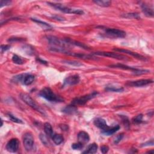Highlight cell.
<instances>
[{"label": "cell", "mask_w": 154, "mask_h": 154, "mask_svg": "<svg viewBox=\"0 0 154 154\" xmlns=\"http://www.w3.org/2000/svg\"><path fill=\"white\" fill-rule=\"evenodd\" d=\"M42 98H45L48 101L52 102H63V99L54 93V91L48 87L43 88L39 93Z\"/></svg>", "instance_id": "obj_1"}, {"label": "cell", "mask_w": 154, "mask_h": 154, "mask_svg": "<svg viewBox=\"0 0 154 154\" xmlns=\"http://www.w3.org/2000/svg\"><path fill=\"white\" fill-rule=\"evenodd\" d=\"M20 98L27 105H28L30 107H32L33 109L38 111V113H40L42 115H45V111L35 102L34 100L29 95L25 93H22L20 95Z\"/></svg>", "instance_id": "obj_2"}, {"label": "cell", "mask_w": 154, "mask_h": 154, "mask_svg": "<svg viewBox=\"0 0 154 154\" xmlns=\"http://www.w3.org/2000/svg\"><path fill=\"white\" fill-rule=\"evenodd\" d=\"M47 4L52 7L53 8H54L61 12H63L65 13H69V14H84V12L82 10L80 9H72L66 6H64L63 5L59 4V3H52L48 2Z\"/></svg>", "instance_id": "obj_3"}, {"label": "cell", "mask_w": 154, "mask_h": 154, "mask_svg": "<svg viewBox=\"0 0 154 154\" xmlns=\"http://www.w3.org/2000/svg\"><path fill=\"white\" fill-rule=\"evenodd\" d=\"M99 27L104 31V35L106 37L110 38H124L126 36V32L123 30L104 27Z\"/></svg>", "instance_id": "obj_4"}, {"label": "cell", "mask_w": 154, "mask_h": 154, "mask_svg": "<svg viewBox=\"0 0 154 154\" xmlns=\"http://www.w3.org/2000/svg\"><path fill=\"white\" fill-rule=\"evenodd\" d=\"M14 81L15 82H20L25 86H29L32 84L34 80V76L32 74H25L18 75L16 76H14Z\"/></svg>", "instance_id": "obj_5"}, {"label": "cell", "mask_w": 154, "mask_h": 154, "mask_svg": "<svg viewBox=\"0 0 154 154\" xmlns=\"http://www.w3.org/2000/svg\"><path fill=\"white\" fill-rule=\"evenodd\" d=\"M46 38L48 41V43L51 44L52 47L56 48H66L68 47V44H67L65 41L61 40L58 37L54 36H47L46 37Z\"/></svg>", "instance_id": "obj_6"}, {"label": "cell", "mask_w": 154, "mask_h": 154, "mask_svg": "<svg viewBox=\"0 0 154 154\" xmlns=\"http://www.w3.org/2000/svg\"><path fill=\"white\" fill-rule=\"evenodd\" d=\"M98 94V92L94 91L93 92V93L86 95L85 96H82L80 98H76L73 100L72 104L75 105H85L89 101V100L95 98Z\"/></svg>", "instance_id": "obj_7"}, {"label": "cell", "mask_w": 154, "mask_h": 154, "mask_svg": "<svg viewBox=\"0 0 154 154\" xmlns=\"http://www.w3.org/2000/svg\"><path fill=\"white\" fill-rule=\"evenodd\" d=\"M23 143H24V148L28 152L32 151L34 148V137L31 133H26L23 137Z\"/></svg>", "instance_id": "obj_8"}, {"label": "cell", "mask_w": 154, "mask_h": 154, "mask_svg": "<svg viewBox=\"0 0 154 154\" xmlns=\"http://www.w3.org/2000/svg\"><path fill=\"white\" fill-rule=\"evenodd\" d=\"M94 55L99 56H104V57H111L115 59H118L120 60H128V58L122 54H119L118 53L114 52H95L93 53Z\"/></svg>", "instance_id": "obj_9"}, {"label": "cell", "mask_w": 154, "mask_h": 154, "mask_svg": "<svg viewBox=\"0 0 154 154\" xmlns=\"http://www.w3.org/2000/svg\"><path fill=\"white\" fill-rule=\"evenodd\" d=\"M153 81L149 79H142V80H138L137 81H128L126 83V86L129 87H143L149 85L150 84L153 83Z\"/></svg>", "instance_id": "obj_10"}, {"label": "cell", "mask_w": 154, "mask_h": 154, "mask_svg": "<svg viewBox=\"0 0 154 154\" xmlns=\"http://www.w3.org/2000/svg\"><path fill=\"white\" fill-rule=\"evenodd\" d=\"M19 142L17 138H12L6 145V149L12 153L16 152L19 149Z\"/></svg>", "instance_id": "obj_11"}, {"label": "cell", "mask_w": 154, "mask_h": 154, "mask_svg": "<svg viewBox=\"0 0 154 154\" xmlns=\"http://www.w3.org/2000/svg\"><path fill=\"white\" fill-rule=\"evenodd\" d=\"M80 81V76L78 75H72L71 76H69L65 78L64 80L63 86H72L75 85V84H78Z\"/></svg>", "instance_id": "obj_12"}, {"label": "cell", "mask_w": 154, "mask_h": 154, "mask_svg": "<svg viewBox=\"0 0 154 154\" xmlns=\"http://www.w3.org/2000/svg\"><path fill=\"white\" fill-rule=\"evenodd\" d=\"M114 50L115 51H117V52H122V53H125L127 54L128 55L131 56L138 60H143V61H146L147 60L146 58H145L144 57H143V56L139 54H138L137 52H133L131 51H129L127 50H124V49H120V48H114Z\"/></svg>", "instance_id": "obj_13"}, {"label": "cell", "mask_w": 154, "mask_h": 154, "mask_svg": "<svg viewBox=\"0 0 154 154\" xmlns=\"http://www.w3.org/2000/svg\"><path fill=\"white\" fill-rule=\"evenodd\" d=\"M94 124L97 128L101 129L102 131L107 129L109 128V126L107 124L106 121L102 118H96L94 120Z\"/></svg>", "instance_id": "obj_14"}, {"label": "cell", "mask_w": 154, "mask_h": 154, "mask_svg": "<svg viewBox=\"0 0 154 154\" xmlns=\"http://www.w3.org/2000/svg\"><path fill=\"white\" fill-rule=\"evenodd\" d=\"M141 8L143 13L147 17H153V9L151 8L150 6H149L146 3H142L141 4Z\"/></svg>", "instance_id": "obj_15"}, {"label": "cell", "mask_w": 154, "mask_h": 154, "mask_svg": "<svg viewBox=\"0 0 154 154\" xmlns=\"http://www.w3.org/2000/svg\"><path fill=\"white\" fill-rule=\"evenodd\" d=\"M78 142L82 143V144H85L87 143L90 140V137L88 133L85 131H80L78 134Z\"/></svg>", "instance_id": "obj_16"}, {"label": "cell", "mask_w": 154, "mask_h": 154, "mask_svg": "<svg viewBox=\"0 0 154 154\" xmlns=\"http://www.w3.org/2000/svg\"><path fill=\"white\" fill-rule=\"evenodd\" d=\"M64 41L69 45H75V46H76V47H81V48H82L83 49H85V50H88L89 49V47H87V46H86V45H84V43H81V42H77V41H73V40L71 39V38H65V39Z\"/></svg>", "instance_id": "obj_17"}, {"label": "cell", "mask_w": 154, "mask_h": 154, "mask_svg": "<svg viewBox=\"0 0 154 154\" xmlns=\"http://www.w3.org/2000/svg\"><path fill=\"white\" fill-rule=\"evenodd\" d=\"M67 55L69 56H75L78 58H82V59H89V60H96L95 57L94 56H91L90 55H86V54H80V53H75V52H71L69 51L67 53Z\"/></svg>", "instance_id": "obj_18"}, {"label": "cell", "mask_w": 154, "mask_h": 154, "mask_svg": "<svg viewBox=\"0 0 154 154\" xmlns=\"http://www.w3.org/2000/svg\"><path fill=\"white\" fill-rule=\"evenodd\" d=\"M62 111L67 114H74L77 112V108L75 105H70L65 107Z\"/></svg>", "instance_id": "obj_19"}, {"label": "cell", "mask_w": 154, "mask_h": 154, "mask_svg": "<svg viewBox=\"0 0 154 154\" xmlns=\"http://www.w3.org/2000/svg\"><path fill=\"white\" fill-rule=\"evenodd\" d=\"M44 131H45V134H47V135L48 137L52 138V136L54 135V134L52 127L50 123L47 122L44 124Z\"/></svg>", "instance_id": "obj_20"}, {"label": "cell", "mask_w": 154, "mask_h": 154, "mask_svg": "<svg viewBox=\"0 0 154 154\" xmlns=\"http://www.w3.org/2000/svg\"><path fill=\"white\" fill-rule=\"evenodd\" d=\"M98 146L96 143H92L90 144L87 149L82 152V153H90V154H93L96 153L98 151Z\"/></svg>", "instance_id": "obj_21"}, {"label": "cell", "mask_w": 154, "mask_h": 154, "mask_svg": "<svg viewBox=\"0 0 154 154\" xmlns=\"http://www.w3.org/2000/svg\"><path fill=\"white\" fill-rule=\"evenodd\" d=\"M119 129H120L119 125H116V126H113L112 128L109 127L107 129L102 131V133L105 135H111L114 134L115 133H116Z\"/></svg>", "instance_id": "obj_22"}, {"label": "cell", "mask_w": 154, "mask_h": 154, "mask_svg": "<svg viewBox=\"0 0 154 154\" xmlns=\"http://www.w3.org/2000/svg\"><path fill=\"white\" fill-rule=\"evenodd\" d=\"M109 67H112V68H119V69H125V70H130L132 71H136L138 70V69L135 68V67H129L125 65H122V64H117V65H113L109 66Z\"/></svg>", "instance_id": "obj_23"}, {"label": "cell", "mask_w": 154, "mask_h": 154, "mask_svg": "<svg viewBox=\"0 0 154 154\" xmlns=\"http://www.w3.org/2000/svg\"><path fill=\"white\" fill-rule=\"evenodd\" d=\"M32 20L33 21H34V22L37 23V24H38V25H39L41 27H42L44 29L50 30V29L52 28V26L50 24H48V23H47V22L42 21H41L39 19H35V18H32Z\"/></svg>", "instance_id": "obj_24"}, {"label": "cell", "mask_w": 154, "mask_h": 154, "mask_svg": "<svg viewBox=\"0 0 154 154\" xmlns=\"http://www.w3.org/2000/svg\"><path fill=\"white\" fill-rule=\"evenodd\" d=\"M52 139L54 143L56 144L59 145L63 142L64 138L61 134H54V135L52 136Z\"/></svg>", "instance_id": "obj_25"}, {"label": "cell", "mask_w": 154, "mask_h": 154, "mask_svg": "<svg viewBox=\"0 0 154 154\" xmlns=\"http://www.w3.org/2000/svg\"><path fill=\"white\" fill-rule=\"evenodd\" d=\"M93 2L99 6L104 7H109L111 4V2L109 0H96V1H94Z\"/></svg>", "instance_id": "obj_26"}, {"label": "cell", "mask_w": 154, "mask_h": 154, "mask_svg": "<svg viewBox=\"0 0 154 154\" xmlns=\"http://www.w3.org/2000/svg\"><path fill=\"white\" fill-rule=\"evenodd\" d=\"M122 17L125 18H128V19H139L140 18V16H139V14L137 13H126L123 14Z\"/></svg>", "instance_id": "obj_27"}, {"label": "cell", "mask_w": 154, "mask_h": 154, "mask_svg": "<svg viewBox=\"0 0 154 154\" xmlns=\"http://www.w3.org/2000/svg\"><path fill=\"white\" fill-rule=\"evenodd\" d=\"M143 114H138L132 119V122L134 124H140L143 122Z\"/></svg>", "instance_id": "obj_28"}, {"label": "cell", "mask_w": 154, "mask_h": 154, "mask_svg": "<svg viewBox=\"0 0 154 154\" xmlns=\"http://www.w3.org/2000/svg\"><path fill=\"white\" fill-rule=\"evenodd\" d=\"M39 138L41 139V141L42 142V143L45 146H47V147H48L49 145H50V142H49V140L48 139L47 137L46 136L45 134H41L40 135H39Z\"/></svg>", "instance_id": "obj_29"}, {"label": "cell", "mask_w": 154, "mask_h": 154, "mask_svg": "<svg viewBox=\"0 0 154 154\" xmlns=\"http://www.w3.org/2000/svg\"><path fill=\"white\" fill-rule=\"evenodd\" d=\"M124 89L123 87H115L114 86H107L105 88V90L113 92H122L124 91Z\"/></svg>", "instance_id": "obj_30"}, {"label": "cell", "mask_w": 154, "mask_h": 154, "mask_svg": "<svg viewBox=\"0 0 154 154\" xmlns=\"http://www.w3.org/2000/svg\"><path fill=\"white\" fill-rule=\"evenodd\" d=\"M12 61L15 64L17 65H22L24 64V61L21 57L17 55H13L12 57Z\"/></svg>", "instance_id": "obj_31"}, {"label": "cell", "mask_w": 154, "mask_h": 154, "mask_svg": "<svg viewBox=\"0 0 154 154\" xmlns=\"http://www.w3.org/2000/svg\"><path fill=\"white\" fill-rule=\"evenodd\" d=\"M8 116L9 118H10V119L13 122H15V123H17V124H24V122H22V120L17 118L16 117H15L14 116H13V114H12L11 113H9L8 114Z\"/></svg>", "instance_id": "obj_32"}, {"label": "cell", "mask_w": 154, "mask_h": 154, "mask_svg": "<svg viewBox=\"0 0 154 154\" xmlns=\"http://www.w3.org/2000/svg\"><path fill=\"white\" fill-rule=\"evenodd\" d=\"M24 50L25 51V52L28 55H33L34 54V50L33 48H32L30 45H25L24 47Z\"/></svg>", "instance_id": "obj_33"}, {"label": "cell", "mask_w": 154, "mask_h": 154, "mask_svg": "<svg viewBox=\"0 0 154 154\" xmlns=\"http://www.w3.org/2000/svg\"><path fill=\"white\" fill-rule=\"evenodd\" d=\"M120 118L122 120V122H123V124H124L125 126L127 128V129H129V127H130V123H129V120L128 119V118L125 116H120Z\"/></svg>", "instance_id": "obj_34"}, {"label": "cell", "mask_w": 154, "mask_h": 154, "mask_svg": "<svg viewBox=\"0 0 154 154\" xmlns=\"http://www.w3.org/2000/svg\"><path fill=\"white\" fill-rule=\"evenodd\" d=\"M83 147H84V144H82L80 142L73 143L72 144V148L74 150H81L83 148Z\"/></svg>", "instance_id": "obj_35"}, {"label": "cell", "mask_w": 154, "mask_h": 154, "mask_svg": "<svg viewBox=\"0 0 154 154\" xmlns=\"http://www.w3.org/2000/svg\"><path fill=\"white\" fill-rule=\"evenodd\" d=\"M63 62L65 63H67L68 65H72V66H82V65L80 63L78 62V61H69V60H65L63 61Z\"/></svg>", "instance_id": "obj_36"}, {"label": "cell", "mask_w": 154, "mask_h": 154, "mask_svg": "<svg viewBox=\"0 0 154 154\" xmlns=\"http://www.w3.org/2000/svg\"><path fill=\"white\" fill-rule=\"evenodd\" d=\"M123 137H124V134H119L118 136L116 137V138H114V144H118L122 140Z\"/></svg>", "instance_id": "obj_37"}, {"label": "cell", "mask_w": 154, "mask_h": 154, "mask_svg": "<svg viewBox=\"0 0 154 154\" xmlns=\"http://www.w3.org/2000/svg\"><path fill=\"white\" fill-rule=\"evenodd\" d=\"M25 41V39L23 38L12 37V38H9V39L8 40V42H21V41Z\"/></svg>", "instance_id": "obj_38"}, {"label": "cell", "mask_w": 154, "mask_h": 154, "mask_svg": "<svg viewBox=\"0 0 154 154\" xmlns=\"http://www.w3.org/2000/svg\"><path fill=\"white\" fill-rule=\"evenodd\" d=\"M10 46L9 45H2L1 46V53H3L4 52L9 50V49H10Z\"/></svg>", "instance_id": "obj_39"}, {"label": "cell", "mask_w": 154, "mask_h": 154, "mask_svg": "<svg viewBox=\"0 0 154 154\" xmlns=\"http://www.w3.org/2000/svg\"><path fill=\"white\" fill-rule=\"evenodd\" d=\"M12 3L11 1H1L0 2V7H3L4 6H7L10 5Z\"/></svg>", "instance_id": "obj_40"}, {"label": "cell", "mask_w": 154, "mask_h": 154, "mask_svg": "<svg viewBox=\"0 0 154 154\" xmlns=\"http://www.w3.org/2000/svg\"><path fill=\"white\" fill-rule=\"evenodd\" d=\"M153 140H152L151 141H148L147 142H145L143 144H142V147H146V146H153Z\"/></svg>", "instance_id": "obj_41"}, {"label": "cell", "mask_w": 154, "mask_h": 154, "mask_svg": "<svg viewBox=\"0 0 154 154\" xmlns=\"http://www.w3.org/2000/svg\"><path fill=\"white\" fill-rule=\"evenodd\" d=\"M109 151V148L107 146H102L101 148V151L102 153H106Z\"/></svg>", "instance_id": "obj_42"}, {"label": "cell", "mask_w": 154, "mask_h": 154, "mask_svg": "<svg viewBox=\"0 0 154 154\" xmlns=\"http://www.w3.org/2000/svg\"><path fill=\"white\" fill-rule=\"evenodd\" d=\"M36 60L38 61V62L41 63H42V64L47 65V63H47V61H45V60H42V59L40 58H37Z\"/></svg>", "instance_id": "obj_43"}, {"label": "cell", "mask_w": 154, "mask_h": 154, "mask_svg": "<svg viewBox=\"0 0 154 154\" xmlns=\"http://www.w3.org/2000/svg\"><path fill=\"white\" fill-rule=\"evenodd\" d=\"M52 17H53V18H54L55 19L58 20V21H64V20H65L63 18L60 17V16H57V15H56V16H52Z\"/></svg>", "instance_id": "obj_44"}, {"label": "cell", "mask_w": 154, "mask_h": 154, "mask_svg": "<svg viewBox=\"0 0 154 154\" xmlns=\"http://www.w3.org/2000/svg\"><path fill=\"white\" fill-rule=\"evenodd\" d=\"M67 126L66 125H62L61 126H60L61 129H63V130H67V128H65V127H67Z\"/></svg>", "instance_id": "obj_45"}, {"label": "cell", "mask_w": 154, "mask_h": 154, "mask_svg": "<svg viewBox=\"0 0 154 154\" xmlns=\"http://www.w3.org/2000/svg\"><path fill=\"white\" fill-rule=\"evenodd\" d=\"M148 153H153V151L152 150V151H149V152H148Z\"/></svg>", "instance_id": "obj_46"}]
</instances>
